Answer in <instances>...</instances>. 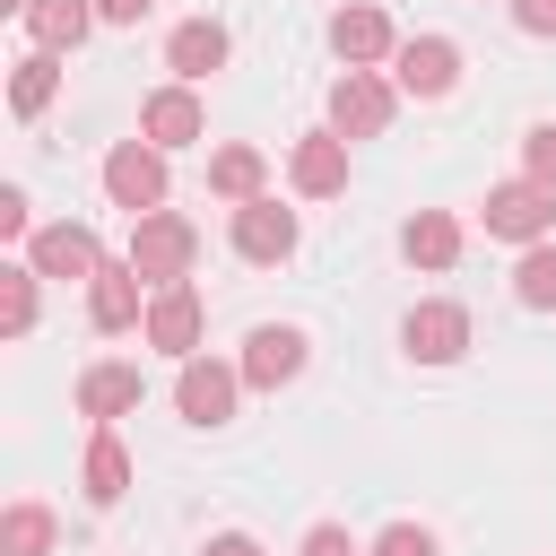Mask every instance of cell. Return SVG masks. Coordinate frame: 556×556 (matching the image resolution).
Wrapping results in <instances>:
<instances>
[{"mask_svg": "<svg viewBox=\"0 0 556 556\" xmlns=\"http://www.w3.org/2000/svg\"><path fill=\"white\" fill-rule=\"evenodd\" d=\"M513 17H521L530 35H556V0H513Z\"/></svg>", "mask_w": 556, "mask_h": 556, "instance_id": "obj_30", "label": "cell"}, {"mask_svg": "<svg viewBox=\"0 0 556 556\" xmlns=\"http://www.w3.org/2000/svg\"><path fill=\"white\" fill-rule=\"evenodd\" d=\"M26 261L43 269V278H96L104 269V243H96V226H43V235H26Z\"/></svg>", "mask_w": 556, "mask_h": 556, "instance_id": "obj_7", "label": "cell"}, {"mask_svg": "<svg viewBox=\"0 0 556 556\" xmlns=\"http://www.w3.org/2000/svg\"><path fill=\"white\" fill-rule=\"evenodd\" d=\"M191 252H200L191 217H174V208H148V217H130V269H139L148 287H174V278H191Z\"/></svg>", "mask_w": 556, "mask_h": 556, "instance_id": "obj_1", "label": "cell"}, {"mask_svg": "<svg viewBox=\"0 0 556 556\" xmlns=\"http://www.w3.org/2000/svg\"><path fill=\"white\" fill-rule=\"evenodd\" d=\"M139 287H148V278H139L130 261H122V269L104 261V269L87 278V313H96V330H130V321H148V304H139Z\"/></svg>", "mask_w": 556, "mask_h": 556, "instance_id": "obj_14", "label": "cell"}, {"mask_svg": "<svg viewBox=\"0 0 556 556\" xmlns=\"http://www.w3.org/2000/svg\"><path fill=\"white\" fill-rule=\"evenodd\" d=\"M78 408H87L96 426L130 417V408H139V365H87V374H78Z\"/></svg>", "mask_w": 556, "mask_h": 556, "instance_id": "obj_17", "label": "cell"}, {"mask_svg": "<svg viewBox=\"0 0 556 556\" xmlns=\"http://www.w3.org/2000/svg\"><path fill=\"white\" fill-rule=\"evenodd\" d=\"M374 556H434V539H426L417 521H391V530L374 539Z\"/></svg>", "mask_w": 556, "mask_h": 556, "instance_id": "obj_27", "label": "cell"}, {"mask_svg": "<svg viewBox=\"0 0 556 556\" xmlns=\"http://www.w3.org/2000/svg\"><path fill=\"white\" fill-rule=\"evenodd\" d=\"M304 374V330L295 321H261L252 339H243V382L252 391H278V382H295Z\"/></svg>", "mask_w": 556, "mask_h": 556, "instance_id": "obj_9", "label": "cell"}, {"mask_svg": "<svg viewBox=\"0 0 556 556\" xmlns=\"http://www.w3.org/2000/svg\"><path fill=\"white\" fill-rule=\"evenodd\" d=\"M52 87H61V61H52V52H26V61H17V78H9V104L35 122V113L52 104Z\"/></svg>", "mask_w": 556, "mask_h": 556, "instance_id": "obj_21", "label": "cell"}, {"mask_svg": "<svg viewBox=\"0 0 556 556\" xmlns=\"http://www.w3.org/2000/svg\"><path fill=\"white\" fill-rule=\"evenodd\" d=\"M0 547H9V556H43V547H52V513H43V504H9Z\"/></svg>", "mask_w": 556, "mask_h": 556, "instance_id": "obj_24", "label": "cell"}, {"mask_svg": "<svg viewBox=\"0 0 556 556\" xmlns=\"http://www.w3.org/2000/svg\"><path fill=\"white\" fill-rule=\"evenodd\" d=\"M35 261H17V269H0V295H9V339H26L35 330Z\"/></svg>", "mask_w": 556, "mask_h": 556, "instance_id": "obj_25", "label": "cell"}, {"mask_svg": "<svg viewBox=\"0 0 556 556\" xmlns=\"http://www.w3.org/2000/svg\"><path fill=\"white\" fill-rule=\"evenodd\" d=\"M139 130H148L156 148H191V139L208 130V113H200V96H191V87L174 78V87H156V96L139 104Z\"/></svg>", "mask_w": 556, "mask_h": 556, "instance_id": "obj_12", "label": "cell"}, {"mask_svg": "<svg viewBox=\"0 0 556 556\" xmlns=\"http://www.w3.org/2000/svg\"><path fill=\"white\" fill-rule=\"evenodd\" d=\"M0 235H26V191H0Z\"/></svg>", "mask_w": 556, "mask_h": 556, "instance_id": "obj_31", "label": "cell"}, {"mask_svg": "<svg viewBox=\"0 0 556 556\" xmlns=\"http://www.w3.org/2000/svg\"><path fill=\"white\" fill-rule=\"evenodd\" d=\"M295 191L304 200H330V191H348V139L339 130H313V139H295Z\"/></svg>", "mask_w": 556, "mask_h": 556, "instance_id": "obj_13", "label": "cell"}, {"mask_svg": "<svg viewBox=\"0 0 556 556\" xmlns=\"http://www.w3.org/2000/svg\"><path fill=\"white\" fill-rule=\"evenodd\" d=\"M208 191L217 200H261V148H217L208 156Z\"/></svg>", "mask_w": 556, "mask_h": 556, "instance_id": "obj_20", "label": "cell"}, {"mask_svg": "<svg viewBox=\"0 0 556 556\" xmlns=\"http://www.w3.org/2000/svg\"><path fill=\"white\" fill-rule=\"evenodd\" d=\"M104 191H113V208H130V217L165 208V148H156V139H122V148L104 156Z\"/></svg>", "mask_w": 556, "mask_h": 556, "instance_id": "obj_2", "label": "cell"}, {"mask_svg": "<svg viewBox=\"0 0 556 556\" xmlns=\"http://www.w3.org/2000/svg\"><path fill=\"white\" fill-rule=\"evenodd\" d=\"M521 174H530V182H547V191H556V122H539V130H530V139H521Z\"/></svg>", "mask_w": 556, "mask_h": 556, "instance_id": "obj_26", "label": "cell"}, {"mask_svg": "<svg viewBox=\"0 0 556 556\" xmlns=\"http://www.w3.org/2000/svg\"><path fill=\"white\" fill-rule=\"evenodd\" d=\"M235 252L261 261V269L287 261V252H295V208H278L269 191H261V200H235Z\"/></svg>", "mask_w": 556, "mask_h": 556, "instance_id": "obj_6", "label": "cell"}, {"mask_svg": "<svg viewBox=\"0 0 556 556\" xmlns=\"http://www.w3.org/2000/svg\"><path fill=\"white\" fill-rule=\"evenodd\" d=\"M400 252H408L417 269H452V261H460V226H452L443 208H417V217L400 226Z\"/></svg>", "mask_w": 556, "mask_h": 556, "instance_id": "obj_19", "label": "cell"}, {"mask_svg": "<svg viewBox=\"0 0 556 556\" xmlns=\"http://www.w3.org/2000/svg\"><path fill=\"white\" fill-rule=\"evenodd\" d=\"M478 217H486V235H504V243H547V226H556V191L521 174V182H495Z\"/></svg>", "mask_w": 556, "mask_h": 556, "instance_id": "obj_3", "label": "cell"}, {"mask_svg": "<svg viewBox=\"0 0 556 556\" xmlns=\"http://www.w3.org/2000/svg\"><path fill=\"white\" fill-rule=\"evenodd\" d=\"M382 122H391V87H382L374 70H348V78L330 87V130H339V139H374Z\"/></svg>", "mask_w": 556, "mask_h": 556, "instance_id": "obj_10", "label": "cell"}, {"mask_svg": "<svg viewBox=\"0 0 556 556\" xmlns=\"http://www.w3.org/2000/svg\"><path fill=\"white\" fill-rule=\"evenodd\" d=\"M165 61H174V78H182V87H200L208 70H226V26H217V17H191V26H174Z\"/></svg>", "mask_w": 556, "mask_h": 556, "instance_id": "obj_16", "label": "cell"}, {"mask_svg": "<svg viewBox=\"0 0 556 556\" xmlns=\"http://www.w3.org/2000/svg\"><path fill=\"white\" fill-rule=\"evenodd\" d=\"M330 52H339L348 70H365V61L400 52V43H391V17H382V9H339V17H330Z\"/></svg>", "mask_w": 556, "mask_h": 556, "instance_id": "obj_15", "label": "cell"}, {"mask_svg": "<svg viewBox=\"0 0 556 556\" xmlns=\"http://www.w3.org/2000/svg\"><path fill=\"white\" fill-rule=\"evenodd\" d=\"M235 391H243V365H208V356H182L174 408H182L191 426H226V417H235Z\"/></svg>", "mask_w": 556, "mask_h": 556, "instance_id": "obj_4", "label": "cell"}, {"mask_svg": "<svg viewBox=\"0 0 556 556\" xmlns=\"http://www.w3.org/2000/svg\"><path fill=\"white\" fill-rule=\"evenodd\" d=\"M400 348H408L417 365H452V356L469 348V313H460V304H417V313L400 321Z\"/></svg>", "mask_w": 556, "mask_h": 556, "instance_id": "obj_11", "label": "cell"}, {"mask_svg": "<svg viewBox=\"0 0 556 556\" xmlns=\"http://www.w3.org/2000/svg\"><path fill=\"white\" fill-rule=\"evenodd\" d=\"M513 295H521L530 313H556V243H530V252H521V269H513Z\"/></svg>", "mask_w": 556, "mask_h": 556, "instance_id": "obj_23", "label": "cell"}, {"mask_svg": "<svg viewBox=\"0 0 556 556\" xmlns=\"http://www.w3.org/2000/svg\"><path fill=\"white\" fill-rule=\"evenodd\" d=\"M148 9H156V0H96V17H104V26H139Z\"/></svg>", "mask_w": 556, "mask_h": 556, "instance_id": "obj_29", "label": "cell"}, {"mask_svg": "<svg viewBox=\"0 0 556 556\" xmlns=\"http://www.w3.org/2000/svg\"><path fill=\"white\" fill-rule=\"evenodd\" d=\"M200 556H261V547H252V539H243V530H226V539H208V547H200Z\"/></svg>", "mask_w": 556, "mask_h": 556, "instance_id": "obj_32", "label": "cell"}, {"mask_svg": "<svg viewBox=\"0 0 556 556\" xmlns=\"http://www.w3.org/2000/svg\"><path fill=\"white\" fill-rule=\"evenodd\" d=\"M304 556H356V539L339 521H321V530H304Z\"/></svg>", "mask_w": 556, "mask_h": 556, "instance_id": "obj_28", "label": "cell"}, {"mask_svg": "<svg viewBox=\"0 0 556 556\" xmlns=\"http://www.w3.org/2000/svg\"><path fill=\"white\" fill-rule=\"evenodd\" d=\"M391 78H400L408 96H452V87H460V43H452V35H408V43L391 52Z\"/></svg>", "mask_w": 556, "mask_h": 556, "instance_id": "obj_5", "label": "cell"}, {"mask_svg": "<svg viewBox=\"0 0 556 556\" xmlns=\"http://www.w3.org/2000/svg\"><path fill=\"white\" fill-rule=\"evenodd\" d=\"M87 26H96V0H35V9H26V35H35L43 52H78Z\"/></svg>", "mask_w": 556, "mask_h": 556, "instance_id": "obj_18", "label": "cell"}, {"mask_svg": "<svg viewBox=\"0 0 556 556\" xmlns=\"http://www.w3.org/2000/svg\"><path fill=\"white\" fill-rule=\"evenodd\" d=\"M122 486H130V452H122L113 434H96V443H87V495H96V504H122Z\"/></svg>", "mask_w": 556, "mask_h": 556, "instance_id": "obj_22", "label": "cell"}, {"mask_svg": "<svg viewBox=\"0 0 556 556\" xmlns=\"http://www.w3.org/2000/svg\"><path fill=\"white\" fill-rule=\"evenodd\" d=\"M139 330H148V348H165V356H191V348H200V287H191V278L156 287Z\"/></svg>", "mask_w": 556, "mask_h": 556, "instance_id": "obj_8", "label": "cell"}]
</instances>
